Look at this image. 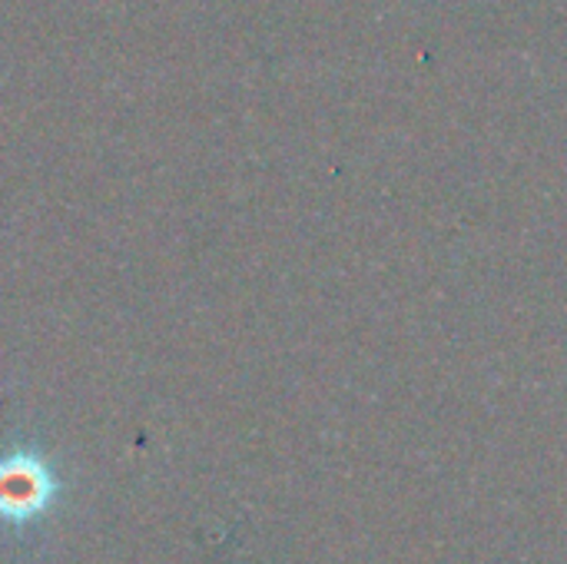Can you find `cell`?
<instances>
[{
	"mask_svg": "<svg viewBox=\"0 0 567 564\" xmlns=\"http://www.w3.org/2000/svg\"><path fill=\"white\" fill-rule=\"evenodd\" d=\"M50 472L47 465L30 455L17 452L0 462V509L7 515H23L40 509L50 499Z\"/></svg>",
	"mask_w": 567,
	"mask_h": 564,
	"instance_id": "obj_1",
	"label": "cell"
}]
</instances>
